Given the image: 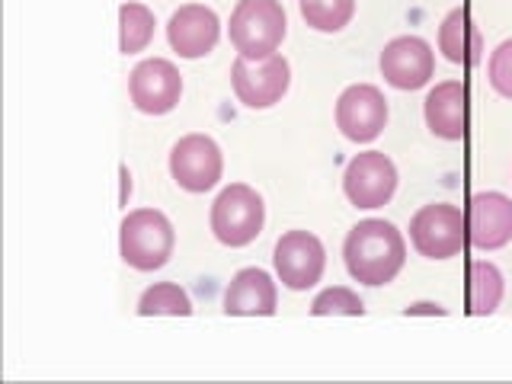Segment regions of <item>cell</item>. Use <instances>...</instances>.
I'll return each mask as SVG.
<instances>
[{
	"label": "cell",
	"instance_id": "obj_21",
	"mask_svg": "<svg viewBox=\"0 0 512 384\" xmlns=\"http://www.w3.org/2000/svg\"><path fill=\"white\" fill-rule=\"evenodd\" d=\"M356 16V0H301V20L314 32H343Z\"/></svg>",
	"mask_w": 512,
	"mask_h": 384
},
{
	"label": "cell",
	"instance_id": "obj_23",
	"mask_svg": "<svg viewBox=\"0 0 512 384\" xmlns=\"http://www.w3.org/2000/svg\"><path fill=\"white\" fill-rule=\"evenodd\" d=\"M487 77H490V87H493L496 96H503V100H512V39L500 42L490 52Z\"/></svg>",
	"mask_w": 512,
	"mask_h": 384
},
{
	"label": "cell",
	"instance_id": "obj_19",
	"mask_svg": "<svg viewBox=\"0 0 512 384\" xmlns=\"http://www.w3.org/2000/svg\"><path fill=\"white\" fill-rule=\"evenodd\" d=\"M157 20L151 7L138 4V0H125L119 7V52L122 55H138L151 45Z\"/></svg>",
	"mask_w": 512,
	"mask_h": 384
},
{
	"label": "cell",
	"instance_id": "obj_22",
	"mask_svg": "<svg viewBox=\"0 0 512 384\" xmlns=\"http://www.w3.org/2000/svg\"><path fill=\"white\" fill-rule=\"evenodd\" d=\"M311 314L314 317H333V314H346V317H362L365 304L362 298L352 292L349 285H330L324 288L314 301H311Z\"/></svg>",
	"mask_w": 512,
	"mask_h": 384
},
{
	"label": "cell",
	"instance_id": "obj_20",
	"mask_svg": "<svg viewBox=\"0 0 512 384\" xmlns=\"http://www.w3.org/2000/svg\"><path fill=\"white\" fill-rule=\"evenodd\" d=\"M138 317H189L192 314V298L186 295V288L176 282H154L151 288H144L138 304H135Z\"/></svg>",
	"mask_w": 512,
	"mask_h": 384
},
{
	"label": "cell",
	"instance_id": "obj_9",
	"mask_svg": "<svg viewBox=\"0 0 512 384\" xmlns=\"http://www.w3.org/2000/svg\"><path fill=\"white\" fill-rule=\"evenodd\" d=\"M272 266H276V279L288 292H308L324 279L327 250L311 231H285L272 250Z\"/></svg>",
	"mask_w": 512,
	"mask_h": 384
},
{
	"label": "cell",
	"instance_id": "obj_17",
	"mask_svg": "<svg viewBox=\"0 0 512 384\" xmlns=\"http://www.w3.org/2000/svg\"><path fill=\"white\" fill-rule=\"evenodd\" d=\"M436 45H439L445 61L461 64V68H477V64L484 61V52H487L484 32H480V26L474 23L468 7H455L439 23Z\"/></svg>",
	"mask_w": 512,
	"mask_h": 384
},
{
	"label": "cell",
	"instance_id": "obj_3",
	"mask_svg": "<svg viewBox=\"0 0 512 384\" xmlns=\"http://www.w3.org/2000/svg\"><path fill=\"white\" fill-rule=\"evenodd\" d=\"M176 250L173 221L157 208H135L119 224V256L135 272H157Z\"/></svg>",
	"mask_w": 512,
	"mask_h": 384
},
{
	"label": "cell",
	"instance_id": "obj_11",
	"mask_svg": "<svg viewBox=\"0 0 512 384\" xmlns=\"http://www.w3.org/2000/svg\"><path fill=\"white\" fill-rule=\"evenodd\" d=\"M388 100L375 84H352L340 93L333 109L336 128L343 132V138H349L352 144H372L384 125H388Z\"/></svg>",
	"mask_w": 512,
	"mask_h": 384
},
{
	"label": "cell",
	"instance_id": "obj_13",
	"mask_svg": "<svg viewBox=\"0 0 512 384\" xmlns=\"http://www.w3.org/2000/svg\"><path fill=\"white\" fill-rule=\"evenodd\" d=\"M464 218H468V247L477 253L500 250L512 240V199L503 192H474Z\"/></svg>",
	"mask_w": 512,
	"mask_h": 384
},
{
	"label": "cell",
	"instance_id": "obj_6",
	"mask_svg": "<svg viewBox=\"0 0 512 384\" xmlns=\"http://www.w3.org/2000/svg\"><path fill=\"white\" fill-rule=\"evenodd\" d=\"M170 176L173 183L183 192H192V196H202V192L215 189L224 176V154L218 148V141L212 135L192 132L183 135L180 141L170 148Z\"/></svg>",
	"mask_w": 512,
	"mask_h": 384
},
{
	"label": "cell",
	"instance_id": "obj_24",
	"mask_svg": "<svg viewBox=\"0 0 512 384\" xmlns=\"http://www.w3.org/2000/svg\"><path fill=\"white\" fill-rule=\"evenodd\" d=\"M404 314H407V317H416V314H429V317H445L448 311L442 308L439 301H413V304H407V308H404Z\"/></svg>",
	"mask_w": 512,
	"mask_h": 384
},
{
	"label": "cell",
	"instance_id": "obj_25",
	"mask_svg": "<svg viewBox=\"0 0 512 384\" xmlns=\"http://www.w3.org/2000/svg\"><path fill=\"white\" fill-rule=\"evenodd\" d=\"M119 180H122V192H119V205H128V196H132V173L122 164L119 167Z\"/></svg>",
	"mask_w": 512,
	"mask_h": 384
},
{
	"label": "cell",
	"instance_id": "obj_2",
	"mask_svg": "<svg viewBox=\"0 0 512 384\" xmlns=\"http://www.w3.org/2000/svg\"><path fill=\"white\" fill-rule=\"evenodd\" d=\"M288 36V16L282 0H237L228 23L234 52L247 61L272 58Z\"/></svg>",
	"mask_w": 512,
	"mask_h": 384
},
{
	"label": "cell",
	"instance_id": "obj_16",
	"mask_svg": "<svg viewBox=\"0 0 512 384\" xmlns=\"http://www.w3.org/2000/svg\"><path fill=\"white\" fill-rule=\"evenodd\" d=\"M279 308L276 279L260 266H247L234 272L224 288V314L228 317H272Z\"/></svg>",
	"mask_w": 512,
	"mask_h": 384
},
{
	"label": "cell",
	"instance_id": "obj_7",
	"mask_svg": "<svg viewBox=\"0 0 512 384\" xmlns=\"http://www.w3.org/2000/svg\"><path fill=\"white\" fill-rule=\"evenodd\" d=\"M231 87L237 103H244L247 109H272L285 100L288 87H292V64L282 52L263 61H247L237 55L231 64Z\"/></svg>",
	"mask_w": 512,
	"mask_h": 384
},
{
	"label": "cell",
	"instance_id": "obj_10",
	"mask_svg": "<svg viewBox=\"0 0 512 384\" xmlns=\"http://www.w3.org/2000/svg\"><path fill=\"white\" fill-rule=\"evenodd\" d=\"M183 74L167 58H144L128 74V100L141 116H167L180 106Z\"/></svg>",
	"mask_w": 512,
	"mask_h": 384
},
{
	"label": "cell",
	"instance_id": "obj_8",
	"mask_svg": "<svg viewBox=\"0 0 512 384\" xmlns=\"http://www.w3.org/2000/svg\"><path fill=\"white\" fill-rule=\"evenodd\" d=\"M397 183V167L384 151H362L343 170V196L349 205L365 208V212L388 205L397 192Z\"/></svg>",
	"mask_w": 512,
	"mask_h": 384
},
{
	"label": "cell",
	"instance_id": "obj_18",
	"mask_svg": "<svg viewBox=\"0 0 512 384\" xmlns=\"http://www.w3.org/2000/svg\"><path fill=\"white\" fill-rule=\"evenodd\" d=\"M506 279L490 260H471L468 263V314L487 317L503 304Z\"/></svg>",
	"mask_w": 512,
	"mask_h": 384
},
{
	"label": "cell",
	"instance_id": "obj_1",
	"mask_svg": "<svg viewBox=\"0 0 512 384\" xmlns=\"http://www.w3.org/2000/svg\"><path fill=\"white\" fill-rule=\"evenodd\" d=\"M343 263L352 282L381 288L400 276L407 263V240L397 224L384 218H365L352 224L343 240Z\"/></svg>",
	"mask_w": 512,
	"mask_h": 384
},
{
	"label": "cell",
	"instance_id": "obj_5",
	"mask_svg": "<svg viewBox=\"0 0 512 384\" xmlns=\"http://www.w3.org/2000/svg\"><path fill=\"white\" fill-rule=\"evenodd\" d=\"M410 244L426 260H452L468 247V218L452 202L423 205L410 218Z\"/></svg>",
	"mask_w": 512,
	"mask_h": 384
},
{
	"label": "cell",
	"instance_id": "obj_26",
	"mask_svg": "<svg viewBox=\"0 0 512 384\" xmlns=\"http://www.w3.org/2000/svg\"><path fill=\"white\" fill-rule=\"evenodd\" d=\"M298 4H301V0H298Z\"/></svg>",
	"mask_w": 512,
	"mask_h": 384
},
{
	"label": "cell",
	"instance_id": "obj_4",
	"mask_svg": "<svg viewBox=\"0 0 512 384\" xmlns=\"http://www.w3.org/2000/svg\"><path fill=\"white\" fill-rule=\"evenodd\" d=\"M208 224H212V234L218 244L231 250L250 247L253 240L263 234L266 202L253 186L231 183L215 196L212 212H208Z\"/></svg>",
	"mask_w": 512,
	"mask_h": 384
},
{
	"label": "cell",
	"instance_id": "obj_15",
	"mask_svg": "<svg viewBox=\"0 0 512 384\" xmlns=\"http://www.w3.org/2000/svg\"><path fill=\"white\" fill-rule=\"evenodd\" d=\"M218 39H221V20L205 4H183L167 20V42L186 61H196L205 58L208 52H215Z\"/></svg>",
	"mask_w": 512,
	"mask_h": 384
},
{
	"label": "cell",
	"instance_id": "obj_14",
	"mask_svg": "<svg viewBox=\"0 0 512 384\" xmlns=\"http://www.w3.org/2000/svg\"><path fill=\"white\" fill-rule=\"evenodd\" d=\"M426 128L442 141H464L471 125V90L464 80H442L423 100Z\"/></svg>",
	"mask_w": 512,
	"mask_h": 384
},
{
	"label": "cell",
	"instance_id": "obj_12",
	"mask_svg": "<svg viewBox=\"0 0 512 384\" xmlns=\"http://www.w3.org/2000/svg\"><path fill=\"white\" fill-rule=\"evenodd\" d=\"M378 71L394 90H423L436 77V52L420 36H397L381 48Z\"/></svg>",
	"mask_w": 512,
	"mask_h": 384
}]
</instances>
